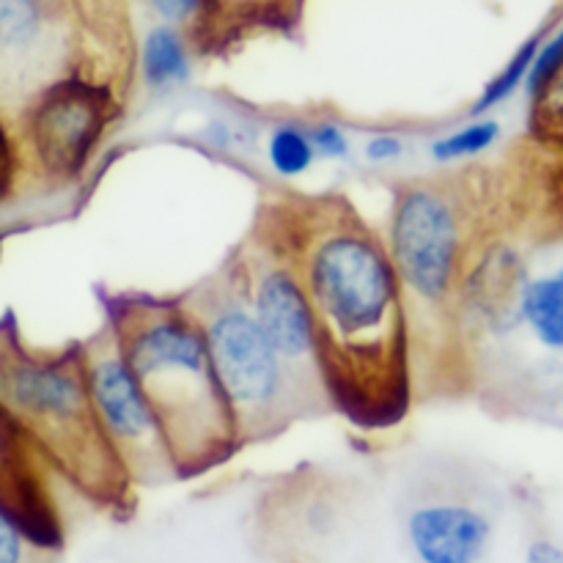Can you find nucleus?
Returning a JSON list of instances; mask_svg holds the SVG:
<instances>
[{
  "label": "nucleus",
  "instance_id": "obj_7",
  "mask_svg": "<svg viewBox=\"0 0 563 563\" xmlns=\"http://www.w3.org/2000/svg\"><path fill=\"white\" fill-rule=\"evenodd\" d=\"M119 115L115 93L82 71L49 82L11 121L20 174L69 181L88 165L99 141Z\"/></svg>",
  "mask_w": 563,
  "mask_h": 563
},
{
  "label": "nucleus",
  "instance_id": "obj_6",
  "mask_svg": "<svg viewBox=\"0 0 563 563\" xmlns=\"http://www.w3.org/2000/svg\"><path fill=\"white\" fill-rule=\"evenodd\" d=\"M77 346L93 416L135 489L179 482L163 427L110 324L102 319L97 333Z\"/></svg>",
  "mask_w": 563,
  "mask_h": 563
},
{
  "label": "nucleus",
  "instance_id": "obj_21",
  "mask_svg": "<svg viewBox=\"0 0 563 563\" xmlns=\"http://www.w3.org/2000/svg\"><path fill=\"white\" fill-rule=\"evenodd\" d=\"M16 179H20V157H16L14 132L0 113V201L14 192Z\"/></svg>",
  "mask_w": 563,
  "mask_h": 563
},
{
  "label": "nucleus",
  "instance_id": "obj_10",
  "mask_svg": "<svg viewBox=\"0 0 563 563\" xmlns=\"http://www.w3.org/2000/svg\"><path fill=\"white\" fill-rule=\"evenodd\" d=\"M401 537L416 563H482L495 539V520L465 495H418L401 515Z\"/></svg>",
  "mask_w": 563,
  "mask_h": 563
},
{
  "label": "nucleus",
  "instance_id": "obj_11",
  "mask_svg": "<svg viewBox=\"0 0 563 563\" xmlns=\"http://www.w3.org/2000/svg\"><path fill=\"white\" fill-rule=\"evenodd\" d=\"M64 482L0 407V506L33 537L64 550Z\"/></svg>",
  "mask_w": 563,
  "mask_h": 563
},
{
  "label": "nucleus",
  "instance_id": "obj_9",
  "mask_svg": "<svg viewBox=\"0 0 563 563\" xmlns=\"http://www.w3.org/2000/svg\"><path fill=\"white\" fill-rule=\"evenodd\" d=\"M71 0H0V113L14 115L49 82L75 75Z\"/></svg>",
  "mask_w": 563,
  "mask_h": 563
},
{
  "label": "nucleus",
  "instance_id": "obj_20",
  "mask_svg": "<svg viewBox=\"0 0 563 563\" xmlns=\"http://www.w3.org/2000/svg\"><path fill=\"white\" fill-rule=\"evenodd\" d=\"M311 132L313 148H317V157L324 163H341V159H350L352 154V137L339 121H317V124L308 126Z\"/></svg>",
  "mask_w": 563,
  "mask_h": 563
},
{
  "label": "nucleus",
  "instance_id": "obj_24",
  "mask_svg": "<svg viewBox=\"0 0 563 563\" xmlns=\"http://www.w3.org/2000/svg\"><path fill=\"white\" fill-rule=\"evenodd\" d=\"M203 141L214 148H223V152H229V148H234L240 143L236 141L234 124L225 119H209L207 126H203Z\"/></svg>",
  "mask_w": 563,
  "mask_h": 563
},
{
  "label": "nucleus",
  "instance_id": "obj_25",
  "mask_svg": "<svg viewBox=\"0 0 563 563\" xmlns=\"http://www.w3.org/2000/svg\"><path fill=\"white\" fill-rule=\"evenodd\" d=\"M522 563H563V548L550 539H533L526 548Z\"/></svg>",
  "mask_w": 563,
  "mask_h": 563
},
{
  "label": "nucleus",
  "instance_id": "obj_12",
  "mask_svg": "<svg viewBox=\"0 0 563 563\" xmlns=\"http://www.w3.org/2000/svg\"><path fill=\"white\" fill-rule=\"evenodd\" d=\"M135 60L146 91L168 97L196 75V38L181 27L152 20L137 38Z\"/></svg>",
  "mask_w": 563,
  "mask_h": 563
},
{
  "label": "nucleus",
  "instance_id": "obj_22",
  "mask_svg": "<svg viewBox=\"0 0 563 563\" xmlns=\"http://www.w3.org/2000/svg\"><path fill=\"white\" fill-rule=\"evenodd\" d=\"M407 143L401 135H394V132H377V135H368L366 143H363V157L372 165H388L401 159Z\"/></svg>",
  "mask_w": 563,
  "mask_h": 563
},
{
  "label": "nucleus",
  "instance_id": "obj_15",
  "mask_svg": "<svg viewBox=\"0 0 563 563\" xmlns=\"http://www.w3.org/2000/svg\"><path fill=\"white\" fill-rule=\"evenodd\" d=\"M500 135H504V126H500L498 119L476 115L473 121L462 124L460 130H451L445 135L434 137L429 143V154L440 165L482 157V154H487L500 141Z\"/></svg>",
  "mask_w": 563,
  "mask_h": 563
},
{
  "label": "nucleus",
  "instance_id": "obj_8",
  "mask_svg": "<svg viewBox=\"0 0 563 563\" xmlns=\"http://www.w3.org/2000/svg\"><path fill=\"white\" fill-rule=\"evenodd\" d=\"M236 269L253 319L284 363L308 416L333 410L324 388L311 306L286 258L275 253L262 236H256V245L236 256Z\"/></svg>",
  "mask_w": 563,
  "mask_h": 563
},
{
  "label": "nucleus",
  "instance_id": "obj_13",
  "mask_svg": "<svg viewBox=\"0 0 563 563\" xmlns=\"http://www.w3.org/2000/svg\"><path fill=\"white\" fill-rule=\"evenodd\" d=\"M517 324L544 350L563 352V267L526 278L517 297Z\"/></svg>",
  "mask_w": 563,
  "mask_h": 563
},
{
  "label": "nucleus",
  "instance_id": "obj_19",
  "mask_svg": "<svg viewBox=\"0 0 563 563\" xmlns=\"http://www.w3.org/2000/svg\"><path fill=\"white\" fill-rule=\"evenodd\" d=\"M563 66V25L559 31L553 33L550 38L539 42L537 55H533V64L528 69L526 77V88H528V97H537L544 86L550 82V77L555 75Z\"/></svg>",
  "mask_w": 563,
  "mask_h": 563
},
{
  "label": "nucleus",
  "instance_id": "obj_1",
  "mask_svg": "<svg viewBox=\"0 0 563 563\" xmlns=\"http://www.w3.org/2000/svg\"><path fill=\"white\" fill-rule=\"evenodd\" d=\"M256 236L306 291L330 407L355 427H396L416 396V363L410 311L383 236L341 196H278Z\"/></svg>",
  "mask_w": 563,
  "mask_h": 563
},
{
  "label": "nucleus",
  "instance_id": "obj_16",
  "mask_svg": "<svg viewBox=\"0 0 563 563\" xmlns=\"http://www.w3.org/2000/svg\"><path fill=\"white\" fill-rule=\"evenodd\" d=\"M0 563H64V550L33 537L0 506Z\"/></svg>",
  "mask_w": 563,
  "mask_h": 563
},
{
  "label": "nucleus",
  "instance_id": "obj_2",
  "mask_svg": "<svg viewBox=\"0 0 563 563\" xmlns=\"http://www.w3.org/2000/svg\"><path fill=\"white\" fill-rule=\"evenodd\" d=\"M104 322L163 427L179 482L225 465L240 438L185 297L113 295Z\"/></svg>",
  "mask_w": 563,
  "mask_h": 563
},
{
  "label": "nucleus",
  "instance_id": "obj_26",
  "mask_svg": "<svg viewBox=\"0 0 563 563\" xmlns=\"http://www.w3.org/2000/svg\"><path fill=\"white\" fill-rule=\"evenodd\" d=\"M286 563H311V561H306V559H286Z\"/></svg>",
  "mask_w": 563,
  "mask_h": 563
},
{
  "label": "nucleus",
  "instance_id": "obj_4",
  "mask_svg": "<svg viewBox=\"0 0 563 563\" xmlns=\"http://www.w3.org/2000/svg\"><path fill=\"white\" fill-rule=\"evenodd\" d=\"M181 297L203 330L240 449L267 443L308 416L284 363L253 319L236 264Z\"/></svg>",
  "mask_w": 563,
  "mask_h": 563
},
{
  "label": "nucleus",
  "instance_id": "obj_14",
  "mask_svg": "<svg viewBox=\"0 0 563 563\" xmlns=\"http://www.w3.org/2000/svg\"><path fill=\"white\" fill-rule=\"evenodd\" d=\"M264 157H267L269 168L280 179H300L319 163L311 132H308L306 124H295V121L275 124L267 132V137H264Z\"/></svg>",
  "mask_w": 563,
  "mask_h": 563
},
{
  "label": "nucleus",
  "instance_id": "obj_23",
  "mask_svg": "<svg viewBox=\"0 0 563 563\" xmlns=\"http://www.w3.org/2000/svg\"><path fill=\"white\" fill-rule=\"evenodd\" d=\"M223 14H240V16H269L280 14L289 0H214Z\"/></svg>",
  "mask_w": 563,
  "mask_h": 563
},
{
  "label": "nucleus",
  "instance_id": "obj_18",
  "mask_svg": "<svg viewBox=\"0 0 563 563\" xmlns=\"http://www.w3.org/2000/svg\"><path fill=\"white\" fill-rule=\"evenodd\" d=\"M137 3L148 11L154 22L176 25L190 33V36H198V33L214 27L223 16L214 0H137Z\"/></svg>",
  "mask_w": 563,
  "mask_h": 563
},
{
  "label": "nucleus",
  "instance_id": "obj_17",
  "mask_svg": "<svg viewBox=\"0 0 563 563\" xmlns=\"http://www.w3.org/2000/svg\"><path fill=\"white\" fill-rule=\"evenodd\" d=\"M539 42H542V38L531 36L526 44H520V49H517V53L509 58V64H506L504 69H500L498 75H495L493 80L484 86V91L478 93V99L473 102V108H471V115H487L489 110H495L498 104H504L511 93H517V88L526 86L528 69H531L533 55H537V49H539Z\"/></svg>",
  "mask_w": 563,
  "mask_h": 563
},
{
  "label": "nucleus",
  "instance_id": "obj_3",
  "mask_svg": "<svg viewBox=\"0 0 563 563\" xmlns=\"http://www.w3.org/2000/svg\"><path fill=\"white\" fill-rule=\"evenodd\" d=\"M0 407L66 489L113 515L135 509V484L91 410L80 346L31 350L14 324L0 322Z\"/></svg>",
  "mask_w": 563,
  "mask_h": 563
},
{
  "label": "nucleus",
  "instance_id": "obj_5",
  "mask_svg": "<svg viewBox=\"0 0 563 563\" xmlns=\"http://www.w3.org/2000/svg\"><path fill=\"white\" fill-rule=\"evenodd\" d=\"M465 209L445 179H410L394 187L388 212L390 264L405 291L410 330L421 317L438 328L456 306V286L465 273Z\"/></svg>",
  "mask_w": 563,
  "mask_h": 563
}]
</instances>
